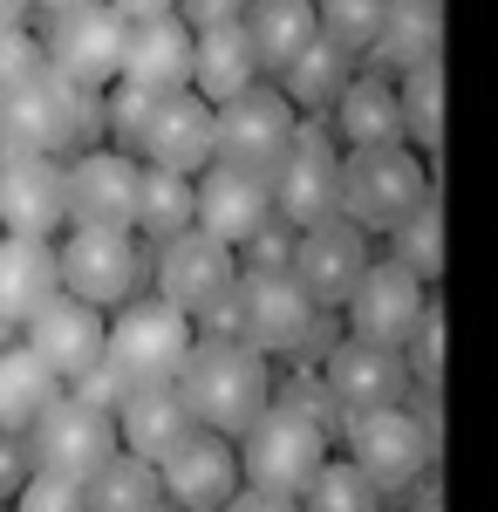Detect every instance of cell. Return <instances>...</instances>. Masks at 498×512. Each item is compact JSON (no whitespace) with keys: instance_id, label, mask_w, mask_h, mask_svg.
<instances>
[{"instance_id":"6da1fadb","label":"cell","mask_w":498,"mask_h":512,"mask_svg":"<svg viewBox=\"0 0 498 512\" xmlns=\"http://www.w3.org/2000/svg\"><path fill=\"white\" fill-rule=\"evenodd\" d=\"M335 403L321 383H287L273 396V410L239 437V465L253 492H280V499H301L314 478L335 465Z\"/></svg>"},{"instance_id":"7a4b0ae2","label":"cell","mask_w":498,"mask_h":512,"mask_svg":"<svg viewBox=\"0 0 498 512\" xmlns=\"http://www.w3.org/2000/svg\"><path fill=\"white\" fill-rule=\"evenodd\" d=\"M178 390L192 403V417L205 431L219 437H246L260 417L273 410V362L253 342H232V335H198L192 362H185V376H178Z\"/></svg>"},{"instance_id":"3957f363","label":"cell","mask_w":498,"mask_h":512,"mask_svg":"<svg viewBox=\"0 0 498 512\" xmlns=\"http://www.w3.org/2000/svg\"><path fill=\"white\" fill-rule=\"evenodd\" d=\"M198 349V321L185 308H171L164 294H137L130 308L110 315V362L123 390H164L185 376V362Z\"/></svg>"},{"instance_id":"277c9868","label":"cell","mask_w":498,"mask_h":512,"mask_svg":"<svg viewBox=\"0 0 498 512\" xmlns=\"http://www.w3.org/2000/svg\"><path fill=\"white\" fill-rule=\"evenodd\" d=\"M430 198H437V185H430V164H423L417 144H376V151L342 158V219H355L362 233L389 239Z\"/></svg>"},{"instance_id":"5b68a950","label":"cell","mask_w":498,"mask_h":512,"mask_svg":"<svg viewBox=\"0 0 498 512\" xmlns=\"http://www.w3.org/2000/svg\"><path fill=\"white\" fill-rule=\"evenodd\" d=\"M62 253V294L76 301H96L103 315L130 308L151 280V253H144V233L130 226H69L55 239Z\"/></svg>"},{"instance_id":"8992f818","label":"cell","mask_w":498,"mask_h":512,"mask_svg":"<svg viewBox=\"0 0 498 512\" xmlns=\"http://www.w3.org/2000/svg\"><path fill=\"white\" fill-rule=\"evenodd\" d=\"M342 458H355L389 499H403V492H417L423 478H430V465H437V424H423L410 403L348 417L342 424Z\"/></svg>"},{"instance_id":"52a82bcc","label":"cell","mask_w":498,"mask_h":512,"mask_svg":"<svg viewBox=\"0 0 498 512\" xmlns=\"http://www.w3.org/2000/svg\"><path fill=\"white\" fill-rule=\"evenodd\" d=\"M21 444H28V465H35V472H55V478L89 485V478L123 451V431H116V410H103V403H89V396L69 390L35 431L21 437Z\"/></svg>"},{"instance_id":"ba28073f","label":"cell","mask_w":498,"mask_h":512,"mask_svg":"<svg viewBox=\"0 0 498 512\" xmlns=\"http://www.w3.org/2000/svg\"><path fill=\"white\" fill-rule=\"evenodd\" d=\"M239 253H232L226 239H212L205 226H192V233L164 239V246H151V280L157 294L171 301V308H185L192 321L219 315L232 294H239Z\"/></svg>"},{"instance_id":"9c48e42d","label":"cell","mask_w":498,"mask_h":512,"mask_svg":"<svg viewBox=\"0 0 498 512\" xmlns=\"http://www.w3.org/2000/svg\"><path fill=\"white\" fill-rule=\"evenodd\" d=\"M48 62L55 76L82 82V89H116L123 82V48H130V14L110 0H82L48 14Z\"/></svg>"},{"instance_id":"30bf717a","label":"cell","mask_w":498,"mask_h":512,"mask_svg":"<svg viewBox=\"0 0 498 512\" xmlns=\"http://www.w3.org/2000/svg\"><path fill=\"white\" fill-rule=\"evenodd\" d=\"M342 158H348L342 137L321 130V117H307L301 137H294V151L273 171V212H280L287 226H321V219H335V212H342Z\"/></svg>"},{"instance_id":"8fae6325","label":"cell","mask_w":498,"mask_h":512,"mask_svg":"<svg viewBox=\"0 0 498 512\" xmlns=\"http://www.w3.org/2000/svg\"><path fill=\"white\" fill-rule=\"evenodd\" d=\"M301 110L287 103V89L280 82H253L246 96H232L219 103V158L226 164H246V171H280V158L294 151V137H301Z\"/></svg>"},{"instance_id":"7c38bea8","label":"cell","mask_w":498,"mask_h":512,"mask_svg":"<svg viewBox=\"0 0 498 512\" xmlns=\"http://www.w3.org/2000/svg\"><path fill=\"white\" fill-rule=\"evenodd\" d=\"M321 390L328 403L348 417H369V410H389V403H410V362L389 342H362V335H342L335 349L321 355Z\"/></svg>"},{"instance_id":"4fadbf2b","label":"cell","mask_w":498,"mask_h":512,"mask_svg":"<svg viewBox=\"0 0 498 512\" xmlns=\"http://www.w3.org/2000/svg\"><path fill=\"white\" fill-rule=\"evenodd\" d=\"M369 267H376V246L342 212L321 219V226H301V239H294V280H301L321 308H348V294L362 287Z\"/></svg>"},{"instance_id":"5bb4252c","label":"cell","mask_w":498,"mask_h":512,"mask_svg":"<svg viewBox=\"0 0 498 512\" xmlns=\"http://www.w3.org/2000/svg\"><path fill=\"white\" fill-rule=\"evenodd\" d=\"M273 219H280V212H273V178L267 171H246V164H226V158L198 171V226L212 239H226L232 253H246Z\"/></svg>"},{"instance_id":"9a60e30c","label":"cell","mask_w":498,"mask_h":512,"mask_svg":"<svg viewBox=\"0 0 498 512\" xmlns=\"http://www.w3.org/2000/svg\"><path fill=\"white\" fill-rule=\"evenodd\" d=\"M0 226L14 239L69 233V158H0Z\"/></svg>"},{"instance_id":"2e32d148","label":"cell","mask_w":498,"mask_h":512,"mask_svg":"<svg viewBox=\"0 0 498 512\" xmlns=\"http://www.w3.org/2000/svg\"><path fill=\"white\" fill-rule=\"evenodd\" d=\"M430 315V280H417L403 260H376L362 287L348 294V335H362V342H389V349H403L410 335H417V321Z\"/></svg>"},{"instance_id":"e0dca14e","label":"cell","mask_w":498,"mask_h":512,"mask_svg":"<svg viewBox=\"0 0 498 512\" xmlns=\"http://www.w3.org/2000/svg\"><path fill=\"white\" fill-rule=\"evenodd\" d=\"M21 342H28V349H35L62 383H82V376H89V369H103V355H110V315H103L96 301L55 294V301L21 328Z\"/></svg>"},{"instance_id":"ac0fdd59","label":"cell","mask_w":498,"mask_h":512,"mask_svg":"<svg viewBox=\"0 0 498 512\" xmlns=\"http://www.w3.org/2000/svg\"><path fill=\"white\" fill-rule=\"evenodd\" d=\"M137 192H144V164L116 144L76 151L69 158V226H130L137 233Z\"/></svg>"},{"instance_id":"d6986e66","label":"cell","mask_w":498,"mask_h":512,"mask_svg":"<svg viewBox=\"0 0 498 512\" xmlns=\"http://www.w3.org/2000/svg\"><path fill=\"white\" fill-rule=\"evenodd\" d=\"M164 485H171V499L178 512H226L239 492H246V465H239V437H219L198 424L164 465Z\"/></svg>"},{"instance_id":"ffe728a7","label":"cell","mask_w":498,"mask_h":512,"mask_svg":"<svg viewBox=\"0 0 498 512\" xmlns=\"http://www.w3.org/2000/svg\"><path fill=\"white\" fill-rule=\"evenodd\" d=\"M192 62H198V28L185 14H151V21H130V48H123V82L137 89H192Z\"/></svg>"},{"instance_id":"44dd1931","label":"cell","mask_w":498,"mask_h":512,"mask_svg":"<svg viewBox=\"0 0 498 512\" xmlns=\"http://www.w3.org/2000/svg\"><path fill=\"white\" fill-rule=\"evenodd\" d=\"M144 164L185 171V178H198L205 164H219V110H212L198 89H171L164 110H157V123H151Z\"/></svg>"},{"instance_id":"7402d4cb","label":"cell","mask_w":498,"mask_h":512,"mask_svg":"<svg viewBox=\"0 0 498 512\" xmlns=\"http://www.w3.org/2000/svg\"><path fill=\"white\" fill-rule=\"evenodd\" d=\"M328 130L342 137V151H376V144H410V130H403V89L389 69H355V82L342 89V103H335V117Z\"/></svg>"},{"instance_id":"603a6c76","label":"cell","mask_w":498,"mask_h":512,"mask_svg":"<svg viewBox=\"0 0 498 512\" xmlns=\"http://www.w3.org/2000/svg\"><path fill=\"white\" fill-rule=\"evenodd\" d=\"M62 294V253L55 239H0V321L28 328V321Z\"/></svg>"},{"instance_id":"cb8c5ba5","label":"cell","mask_w":498,"mask_h":512,"mask_svg":"<svg viewBox=\"0 0 498 512\" xmlns=\"http://www.w3.org/2000/svg\"><path fill=\"white\" fill-rule=\"evenodd\" d=\"M116 431H123V451H130V458L164 465V458L198 431V417H192V403H185V390L164 383V390H130V396H123Z\"/></svg>"},{"instance_id":"d4e9b609","label":"cell","mask_w":498,"mask_h":512,"mask_svg":"<svg viewBox=\"0 0 498 512\" xmlns=\"http://www.w3.org/2000/svg\"><path fill=\"white\" fill-rule=\"evenodd\" d=\"M62 396H69V383H62L28 342H7V349H0V431L7 437H28Z\"/></svg>"},{"instance_id":"484cf974","label":"cell","mask_w":498,"mask_h":512,"mask_svg":"<svg viewBox=\"0 0 498 512\" xmlns=\"http://www.w3.org/2000/svg\"><path fill=\"white\" fill-rule=\"evenodd\" d=\"M260 76H267V69H260V48H253V35H246V21H232V28H205V35H198L192 89L212 103V110L232 103V96H246Z\"/></svg>"},{"instance_id":"4316f807","label":"cell","mask_w":498,"mask_h":512,"mask_svg":"<svg viewBox=\"0 0 498 512\" xmlns=\"http://www.w3.org/2000/svg\"><path fill=\"white\" fill-rule=\"evenodd\" d=\"M246 35L260 48V69L280 76L287 62H301L321 41V0H253L246 7Z\"/></svg>"},{"instance_id":"83f0119b","label":"cell","mask_w":498,"mask_h":512,"mask_svg":"<svg viewBox=\"0 0 498 512\" xmlns=\"http://www.w3.org/2000/svg\"><path fill=\"white\" fill-rule=\"evenodd\" d=\"M355 69H362V55H348V48H335V41L321 35L301 62H287L273 82L287 89V103L301 117H335V103H342V89L355 82Z\"/></svg>"},{"instance_id":"f1b7e54d","label":"cell","mask_w":498,"mask_h":512,"mask_svg":"<svg viewBox=\"0 0 498 512\" xmlns=\"http://www.w3.org/2000/svg\"><path fill=\"white\" fill-rule=\"evenodd\" d=\"M437 41H444V0H389L376 69H389V76L423 69V62H437Z\"/></svg>"},{"instance_id":"f546056e","label":"cell","mask_w":498,"mask_h":512,"mask_svg":"<svg viewBox=\"0 0 498 512\" xmlns=\"http://www.w3.org/2000/svg\"><path fill=\"white\" fill-rule=\"evenodd\" d=\"M89 512H178V499H171V485L151 458L116 451L110 465L89 478Z\"/></svg>"},{"instance_id":"4dcf8cb0","label":"cell","mask_w":498,"mask_h":512,"mask_svg":"<svg viewBox=\"0 0 498 512\" xmlns=\"http://www.w3.org/2000/svg\"><path fill=\"white\" fill-rule=\"evenodd\" d=\"M198 226V178L185 171H164V164H144V192H137V233L164 246V239L192 233Z\"/></svg>"},{"instance_id":"1f68e13d","label":"cell","mask_w":498,"mask_h":512,"mask_svg":"<svg viewBox=\"0 0 498 512\" xmlns=\"http://www.w3.org/2000/svg\"><path fill=\"white\" fill-rule=\"evenodd\" d=\"M396 89H403V130H410V144L437 158V144H444V62L403 69Z\"/></svg>"},{"instance_id":"d6a6232c","label":"cell","mask_w":498,"mask_h":512,"mask_svg":"<svg viewBox=\"0 0 498 512\" xmlns=\"http://www.w3.org/2000/svg\"><path fill=\"white\" fill-rule=\"evenodd\" d=\"M301 512H389V492L362 472L355 458H335V465L301 492Z\"/></svg>"},{"instance_id":"836d02e7","label":"cell","mask_w":498,"mask_h":512,"mask_svg":"<svg viewBox=\"0 0 498 512\" xmlns=\"http://www.w3.org/2000/svg\"><path fill=\"white\" fill-rule=\"evenodd\" d=\"M157 110H164V96H157V89L116 82L110 96H103V144H116V151H130V158L144 164V144H151Z\"/></svg>"},{"instance_id":"e575fe53","label":"cell","mask_w":498,"mask_h":512,"mask_svg":"<svg viewBox=\"0 0 498 512\" xmlns=\"http://www.w3.org/2000/svg\"><path fill=\"white\" fill-rule=\"evenodd\" d=\"M389 260H403L417 280L437 287V274H444V212H437V198L423 205L417 219H403V226L389 233Z\"/></svg>"},{"instance_id":"d590c367","label":"cell","mask_w":498,"mask_h":512,"mask_svg":"<svg viewBox=\"0 0 498 512\" xmlns=\"http://www.w3.org/2000/svg\"><path fill=\"white\" fill-rule=\"evenodd\" d=\"M389 21V0H321V35L348 55H376Z\"/></svg>"},{"instance_id":"8d00e7d4","label":"cell","mask_w":498,"mask_h":512,"mask_svg":"<svg viewBox=\"0 0 498 512\" xmlns=\"http://www.w3.org/2000/svg\"><path fill=\"white\" fill-rule=\"evenodd\" d=\"M14 512H89V485L55 472H28L21 492H14Z\"/></svg>"},{"instance_id":"74e56055","label":"cell","mask_w":498,"mask_h":512,"mask_svg":"<svg viewBox=\"0 0 498 512\" xmlns=\"http://www.w3.org/2000/svg\"><path fill=\"white\" fill-rule=\"evenodd\" d=\"M246 7H253V0H178V14L192 21L198 35H205V28H232V21H246Z\"/></svg>"},{"instance_id":"f35d334b","label":"cell","mask_w":498,"mask_h":512,"mask_svg":"<svg viewBox=\"0 0 498 512\" xmlns=\"http://www.w3.org/2000/svg\"><path fill=\"white\" fill-rule=\"evenodd\" d=\"M226 512H301V499H280V492H253V485H246Z\"/></svg>"},{"instance_id":"ab89813d","label":"cell","mask_w":498,"mask_h":512,"mask_svg":"<svg viewBox=\"0 0 498 512\" xmlns=\"http://www.w3.org/2000/svg\"><path fill=\"white\" fill-rule=\"evenodd\" d=\"M110 7H123L130 21H151V14H178V0H110Z\"/></svg>"},{"instance_id":"60d3db41","label":"cell","mask_w":498,"mask_h":512,"mask_svg":"<svg viewBox=\"0 0 498 512\" xmlns=\"http://www.w3.org/2000/svg\"><path fill=\"white\" fill-rule=\"evenodd\" d=\"M28 7H35V0H0V28H21V21H28Z\"/></svg>"},{"instance_id":"b9f144b4","label":"cell","mask_w":498,"mask_h":512,"mask_svg":"<svg viewBox=\"0 0 498 512\" xmlns=\"http://www.w3.org/2000/svg\"><path fill=\"white\" fill-rule=\"evenodd\" d=\"M41 14H62V7H82V0H35Z\"/></svg>"},{"instance_id":"7bdbcfd3","label":"cell","mask_w":498,"mask_h":512,"mask_svg":"<svg viewBox=\"0 0 498 512\" xmlns=\"http://www.w3.org/2000/svg\"><path fill=\"white\" fill-rule=\"evenodd\" d=\"M7 458H14V437L0 431V472H7Z\"/></svg>"},{"instance_id":"ee69618b","label":"cell","mask_w":498,"mask_h":512,"mask_svg":"<svg viewBox=\"0 0 498 512\" xmlns=\"http://www.w3.org/2000/svg\"><path fill=\"white\" fill-rule=\"evenodd\" d=\"M7 335H14V328H7V321H0V349H7Z\"/></svg>"},{"instance_id":"f6af8a7d","label":"cell","mask_w":498,"mask_h":512,"mask_svg":"<svg viewBox=\"0 0 498 512\" xmlns=\"http://www.w3.org/2000/svg\"><path fill=\"white\" fill-rule=\"evenodd\" d=\"M0 239H7V226H0Z\"/></svg>"},{"instance_id":"bcb514c9","label":"cell","mask_w":498,"mask_h":512,"mask_svg":"<svg viewBox=\"0 0 498 512\" xmlns=\"http://www.w3.org/2000/svg\"><path fill=\"white\" fill-rule=\"evenodd\" d=\"M0 512H14V506H0Z\"/></svg>"}]
</instances>
